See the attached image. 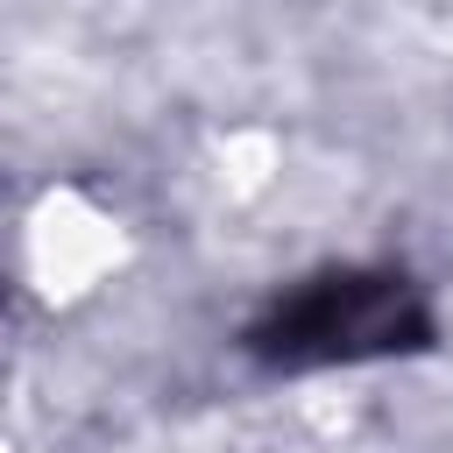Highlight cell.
Here are the masks:
<instances>
[{"label":"cell","instance_id":"1","mask_svg":"<svg viewBox=\"0 0 453 453\" xmlns=\"http://www.w3.org/2000/svg\"><path fill=\"white\" fill-rule=\"evenodd\" d=\"M269 361L283 368H319V361H361L418 340V304L396 276H319L297 297L269 311L255 333Z\"/></svg>","mask_w":453,"mask_h":453}]
</instances>
